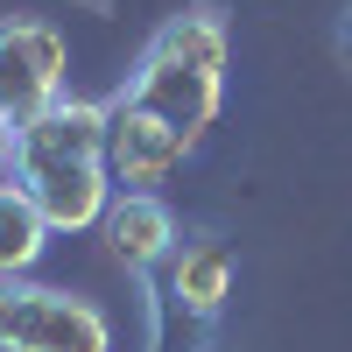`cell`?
Returning <instances> with one entry per match:
<instances>
[{
    "label": "cell",
    "mask_w": 352,
    "mask_h": 352,
    "mask_svg": "<svg viewBox=\"0 0 352 352\" xmlns=\"http://www.w3.org/2000/svg\"><path fill=\"white\" fill-rule=\"evenodd\" d=\"M14 184L50 219V232H92L113 204L106 169V99H56L50 113L14 127Z\"/></svg>",
    "instance_id": "1"
},
{
    "label": "cell",
    "mask_w": 352,
    "mask_h": 352,
    "mask_svg": "<svg viewBox=\"0 0 352 352\" xmlns=\"http://www.w3.org/2000/svg\"><path fill=\"white\" fill-rule=\"evenodd\" d=\"M226 56H232L226 14L219 8H190V14L162 21L148 36V50L134 56V71L120 85V99H134L141 113H155L162 127H176L197 148V134L226 106Z\"/></svg>",
    "instance_id": "2"
},
{
    "label": "cell",
    "mask_w": 352,
    "mask_h": 352,
    "mask_svg": "<svg viewBox=\"0 0 352 352\" xmlns=\"http://www.w3.org/2000/svg\"><path fill=\"white\" fill-rule=\"evenodd\" d=\"M0 352H113V317L92 296L8 275L0 282Z\"/></svg>",
    "instance_id": "3"
},
{
    "label": "cell",
    "mask_w": 352,
    "mask_h": 352,
    "mask_svg": "<svg viewBox=\"0 0 352 352\" xmlns=\"http://www.w3.org/2000/svg\"><path fill=\"white\" fill-rule=\"evenodd\" d=\"M71 85V50L56 36V21L43 14H8L0 21V106H8V120H36L64 99Z\"/></svg>",
    "instance_id": "4"
},
{
    "label": "cell",
    "mask_w": 352,
    "mask_h": 352,
    "mask_svg": "<svg viewBox=\"0 0 352 352\" xmlns=\"http://www.w3.org/2000/svg\"><path fill=\"white\" fill-rule=\"evenodd\" d=\"M184 155H190V141L176 127H162L155 113H141L120 92L106 99V169H113V190H155Z\"/></svg>",
    "instance_id": "5"
},
{
    "label": "cell",
    "mask_w": 352,
    "mask_h": 352,
    "mask_svg": "<svg viewBox=\"0 0 352 352\" xmlns=\"http://www.w3.org/2000/svg\"><path fill=\"white\" fill-rule=\"evenodd\" d=\"M99 240H106V254L120 268H155V261H169L184 247L176 240V212L155 190H113L106 219H99Z\"/></svg>",
    "instance_id": "6"
},
{
    "label": "cell",
    "mask_w": 352,
    "mask_h": 352,
    "mask_svg": "<svg viewBox=\"0 0 352 352\" xmlns=\"http://www.w3.org/2000/svg\"><path fill=\"white\" fill-rule=\"evenodd\" d=\"M169 296H176V310H190V317H219L226 296H232V254L219 240L176 247L169 254Z\"/></svg>",
    "instance_id": "7"
},
{
    "label": "cell",
    "mask_w": 352,
    "mask_h": 352,
    "mask_svg": "<svg viewBox=\"0 0 352 352\" xmlns=\"http://www.w3.org/2000/svg\"><path fill=\"white\" fill-rule=\"evenodd\" d=\"M50 240L56 232H50V219L36 212V204H28V190L14 184V176H0V282L28 275L50 254Z\"/></svg>",
    "instance_id": "8"
},
{
    "label": "cell",
    "mask_w": 352,
    "mask_h": 352,
    "mask_svg": "<svg viewBox=\"0 0 352 352\" xmlns=\"http://www.w3.org/2000/svg\"><path fill=\"white\" fill-rule=\"evenodd\" d=\"M331 43H338V64L352 71V0L338 8V28H331Z\"/></svg>",
    "instance_id": "9"
},
{
    "label": "cell",
    "mask_w": 352,
    "mask_h": 352,
    "mask_svg": "<svg viewBox=\"0 0 352 352\" xmlns=\"http://www.w3.org/2000/svg\"><path fill=\"white\" fill-rule=\"evenodd\" d=\"M14 169V120H8V106H0V176Z\"/></svg>",
    "instance_id": "10"
}]
</instances>
